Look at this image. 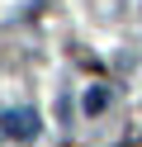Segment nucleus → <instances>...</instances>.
<instances>
[{"instance_id": "1", "label": "nucleus", "mask_w": 142, "mask_h": 147, "mask_svg": "<svg viewBox=\"0 0 142 147\" xmlns=\"http://www.w3.org/2000/svg\"><path fill=\"white\" fill-rule=\"evenodd\" d=\"M0 133H5V138H14V142H33V138L43 133V123H38V114H33V109H9Z\"/></svg>"}, {"instance_id": "2", "label": "nucleus", "mask_w": 142, "mask_h": 147, "mask_svg": "<svg viewBox=\"0 0 142 147\" xmlns=\"http://www.w3.org/2000/svg\"><path fill=\"white\" fill-rule=\"evenodd\" d=\"M104 105H109V90H104V86H90V90H85V114H100Z\"/></svg>"}]
</instances>
